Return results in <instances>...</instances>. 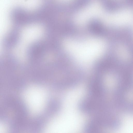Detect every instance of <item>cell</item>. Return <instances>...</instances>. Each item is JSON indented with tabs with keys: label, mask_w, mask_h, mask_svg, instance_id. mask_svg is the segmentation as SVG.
I'll use <instances>...</instances> for the list:
<instances>
[{
	"label": "cell",
	"mask_w": 133,
	"mask_h": 133,
	"mask_svg": "<svg viewBox=\"0 0 133 133\" xmlns=\"http://www.w3.org/2000/svg\"><path fill=\"white\" fill-rule=\"evenodd\" d=\"M104 98L89 96L80 103L79 108L84 113L94 115L101 113L111 112L113 107Z\"/></svg>",
	"instance_id": "1"
},
{
	"label": "cell",
	"mask_w": 133,
	"mask_h": 133,
	"mask_svg": "<svg viewBox=\"0 0 133 133\" xmlns=\"http://www.w3.org/2000/svg\"><path fill=\"white\" fill-rule=\"evenodd\" d=\"M20 38L19 30L18 27H15L11 29L2 39L1 42L2 46L6 50L12 49L18 44Z\"/></svg>",
	"instance_id": "2"
},
{
	"label": "cell",
	"mask_w": 133,
	"mask_h": 133,
	"mask_svg": "<svg viewBox=\"0 0 133 133\" xmlns=\"http://www.w3.org/2000/svg\"><path fill=\"white\" fill-rule=\"evenodd\" d=\"M89 95L98 97L105 98L107 89L103 81L99 77L92 78L88 86Z\"/></svg>",
	"instance_id": "3"
},
{
	"label": "cell",
	"mask_w": 133,
	"mask_h": 133,
	"mask_svg": "<svg viewBox=\"0 0 133 133\" xmlns=\"http://www.w3.org/2000/svg\"><path fill=\"white\" fill-rule=\"evenodd\" d=\"M90 28L93 32L100 34L103 30V28L101 24L99 21L95 20L92 21L90 25Z\"/></svg>",
	"instance_id": "4"
},
{
	"label": "cell",
	"mask_w": 133,
	"mask_h": 133,
	"mask_svg": "<svg viewBox=\"0 0 133 133\" xmlns=\"http://www.w3.org/2000/svg\"><path fill=\"white\" fill-rule=\"evenodd\" d=\"M7 131V129L5 125L0 122V133L5 132Z\"/></svg>",
	"instance_id": "5"
}]
</instances>
